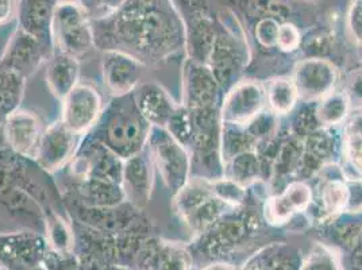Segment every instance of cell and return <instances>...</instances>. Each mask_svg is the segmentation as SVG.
I'll use <instances>...</instances> for the list:
<instances>
[{
  "label": "cell",
  "mask_w": 362,
  "mask_h": 270,
  "mask_svg": "<svg viewBox=\"0 0 362 270\" xmlns=\"http://www.w3.org/2000/svg\"><path fill=\"white\" fill-rule=\"evenodd\" d=\"M117 41L145 54H161L179 45L182 25L170 0H126L100 20Z\"/></svg>",
  "instance_id": "6da1fadb"
},
{
  "label": "cell",
  "mask_w": 362,
  "mask_h": 270,
  "mask_svg": "<svg viewBox=\"0 0 362 270\" xmlns=\"http://www.w3.org/2000/svg\"><path fill=\"white\" fill-rule=\"evenodd\" d=\"M88 16L80 3L66 0L56 4L50 37L60 47L61 53L76 59L93 46L95 37Z\"/></svg>",
  "instance_id": "7a4b0ae2"
},
{
  "label": "cell",
  "mask_w": 362,
  "mask_h": 270,
  "mask_svg": "<svg viewBox=\"0 0 362 270\" xmlns=\"http://www.w3.org/2000/svg\"><path fill=\"white\" fill-rule=\"evenodd\" d=\"M148 120L136 110L115 111L105 129V145L118 157L129 160L142 151L148 134Z\"/></svg>",
  "instance_id": "3957f363"
},
{
  "label": "cell",
  "mask_w": 362,
  "mask_h": 270,
  "mask_svg": "<svg viewBox=\"0 0 362 270\" xmlns=\"http://www.w3.org/2000/svg\"><path fill=\"white\" fill-rule=\"evenodd\" d=\"M46 252V242L38 234L21 233L0 235V262L10 270L41 266Z\"/></svg>",
  "instance_id": "277c9868"
},
{
  "label": "cell",
  "mask_w": 362,
  "mask_h": 270,
  "mask_svg": "<svg viewBox=\"0 0 362 270\" xmlns=\"http://www.w3.org/2000/svg\"><path fill=\"white\" fill-rule=\"evenodd\" d=\"M151 148L168 187L175 192L180 191L188 172V158L180 143L170 135L156 133L151 139Z\"/></svg>",
  "instance_id": "5b68a950"
},
{
  "label": "cell",
  "mask_w": 362,
  "mask_h": 270,
  "mask_svg": "<svg viewBox=\"0 0 362 270\" xmlns=\"http://www.w3.org/2000/svg\"><path fill=\"white\" fill-rule=\"evenodd\" d=\"M100 96L90 86H76L64 98L62 122L74 131L88 130L100 112Z\"/></svg>",
  "instance_id": "8992f818"
},
{
  "label": "cell",
  "mask_w": 362,
  "mask_h": 270,
  "mask_svg": "<svg viewBox=\"0 0 362 270\" xmlns=\"http://www.w3.org/2000/svg\"><path fill=\"white\" fill-rule=\"evenodd\" d=\"M6 139L13 151L23 157L37 158L42 139L40 119L26 111H14L4 123Z\"/></svg>",
  "instance_id": "52a82bcc"
},
{
  "label": "cell",
  "mask_w": 362,
  "mask_h": 270,
  "mask_svg": "<svg viewBox=\"0 0 362 270\" xmlns=\"http://www.w3.org/2000/svg\"><path fill=\"white\" fill-rule=\"evenodd\" d=\"M44 59V45L34 35L18 29L10 40L1 65L22 77L34 74Z\"/></svg>",
  "instance_id": "ba28073f"
},
{
  "label": "cell",
  "mask_w": 362,
  "mask_h": 270,
  "mask_svg": "<svg viewBox=\"0 0 362 270\" xmlns=\"http://www.w3.org/2000/svg\"><path fill=\"white\" fill-rule=\"evenodd\" d=\"M141 72V62L121 50H108L103 56V75L107 87L117 96L134 90Z\"/></svg>",
  "instance_id": "9c48e42d"
},
{
  "label": "cell",
  "mask_w": 362,
  "mask_h": 270,
  "mask_svg": "<svg viewBox=\"0 0 362 270\" xmlns=\"http://www.w3.org/2000/svg\"><path fill=\"white\" fill-rule=\"evenodd\" d=\"M192 258L189 252L177 245L146 240L138 257L136 269L189 270Z\"/></svg>",
  "instance_id": "30bf717a"
},
{
  "label": "cell",
  "mask_w": 362,
  "mask_h": 270,
  "mask_svg": "<svg viewBox=\"0 0 362 270\" xmlns=\"http://www.w3.org/2000/svg\"><path fill=\"white\" fill-rule=\"evenodd\" d=\"M74 134L75 133L64 122L56 123L46 130L45 134L42 135L37 157L42 168L53 172L64 165L75 149Z\"/></svg>",
  "instance_id": "8fae6325"
},
{
  "label": "cell",
  "mask_w": 362,
  "mask_h": 270,
  "mask_svg": "<svg viewBox=\"0 0 362 270\" xmlns=\"http://www.w3.org/2000/svg\"><path fill=\"white\" fill-rule=\"evenodd\" d=\"M54 0H21L19 20L21 29L34 35L42 45L52 40L50 28L54 14Z\"/></svg>",
  "instance_id": "7c38bea8"
},
{
  "label": "cell",
  "mask_w": 362,
  "mask_h": 270,
  "mask_svg": "<svg viewBox=\"0 0 362 270\" xmlns=\"http://www.w3.org/2000/svg\"><path fill=\"white\" fill-rule=\"evenodd\" d=\"M123 192L134 206L146 203L151 192V168L142 151L130 157L123 166Z\"/></svg>",
  "instance_id": "4fadbf2b"
},
{
  "label": "cell",
  "mask_w": 362,
  "mask_h": 270,
  "mask_svg": "<svg viewBox=\"0 0 362 270\" xmlns=\"http://www.w3.org/2000/svg\"><path fill=\"white\" fill-rule=\"evenodd\" d=\"M335 72L330 64L320 60L305 61L296 72V90L305 98H317L332 88Z\"/></svg>",
  "instance_id": "5bb4252c"
},
{
  "label": "cell",
  "mask_w": 362,
  "mask_h": 270,
  "mask_svg": "<svg viewBox=\"0 0 362 270\" xmlns=\"http://www.w3.org/2000/svg\"><path fill=\"white\" fill-rule=\"evenodd\" d=\"M302 255L288 245H272L252 257L243 270H300Z\"/></svg>",
  "instance_id": "9a60e30c"
},
{
  "label": "cell",
  "mask_w": 362,
  "mask_h": 270,
  "mask_svg": "<svg viewBox=\"0 0 362 270\" xmlns=\"http://www.w3.org/2000/svg\"><path fill=\"white\" fill-rule=\"evenodd\" d=\"M136 107L141 115L157 126H165L175 112V105L165 90L157 86H144L136 93Z\"/></svg>",
  "instance_id": "2e32d148"
},
{
  "label": "cell",
  "mask_w": 362,
  "mask_h": 270,
  "mask_svg": "<svg viewBox=\"0 0 362 270\" xmlns=\"http://www.w3.org/2000/svg\"><path fill=\"white\" fill-rule=\"evenodd\" d=\"M310 199L311 192L304 184H292L283 195L268 203L267 218L272 223H284L295 212L303 210L310 203Z\"/></svg>",
  "instance_id": "e0dca14e"
},
{
  "label": "cell",
  "mask_w": 362,
  "mask_h": 270,
  "mask_svg": "<svg viewBox=\"0 0 362 270\" xmlns=\"http://www.w3.org/2000/svg\"><path fill=\"white\" fill-rule=\"evenodd\" d=\"M262 105L261 90L253 84H246L234 90L227 100L223 117L233 123H245L253 118Z\"/></svg>",
  "instance_id": "ac0fdd59"
},
{
  "label": "cell",
  "mask_w": 362,
  "mask_h": 270,
  "mask_svg": "<svg viewBox=\"0 0 362 270\" xmlns=\"http://www.w3.org/2000/svg\"><path fill=\"white\" fill-rule=\"evenodd\" d=\"M80 195L93 209H112L119 206L124 192L121 184L100 179H86L80 185Z\"/></svg>",
  "instance_id": "d6986e66"
},
{
  "label": "cell",
  "mask_w": 362,
  "mask_h": 270,
  "mask_svg": "<svg viewBox=\"0 0 362 270\" xmlns=\"http://www.w3.org/2000/svg\"><path fill=\"white\" fill-rule=\"evenodd\" d=\"M78 77V64L75 57L60 53L47 69V84L57 98H65L74 90Z\"/></svg>",
  "instance_id": "ffe728a7"
},
{
  "label": "cell",
  "mask_w": 362,
  "mask_h": 270,
  "mask_svg": "<svg viewBox=\"0 0 362 270\" xmlns=\"http://www.w3.org/2000/svg\"><path fill=\"white\" fill-rule=\"evenodd\" d=\"M25 87V77L0 64V115H10L19 105Z\"/></svg>",
  "instance_id": "44dd1931"
},
{
  "label": "cell",
  "mask_w": 362,
  "mask_h": 270,
  "mask_svg": "<svg viewBox=\"0 0 362 270\" xmlns=\"http://www.w3.org/2000/svg\"><path fill=\"white\" fill-rule=\"evenodd\" d=\"M188 98L192 105H204L212 98V78L199 66H192L188 76Z\"/></svg>",
  "instance_id": "7402d4cb"
},
{
  "label": "cell",
  "mask_w": 362,
  "mask_h": 270,
  "mask_svg": "<svg viewBox=\"0 0 362 270\" xmlns=\"http://www.w3.org/2000/svg\"><path fill=\"white\" fill-rule=\"evenodd\" d=\"M298 90L288 80H276L269 88L268 99L276 112L286 114L296 102Z\"/></svg>",
  "instance_id": "603a6c76"
},
{
  "label": "cell",
  "mask_w": 362,
  "mask_h": 270,
  "mask_svg": "<svg viewBox=\"0 0 362 270\" xmlns=\"http://www.w3.org/2000/svg\"><path fill=\"white\" fill-rule=\"evenodd\" d=\"M47 234H49V242H50L49 245L52 250L61 252V253H72L75 246L74 235L71 234V230L68 228V225H65L60 218H56L52 222H49Z\"/></svg>",
  "instance_id": "cb8c5ba5"
},
{
  "label": "cell",
  "mask_w": 362,
  "mask_h": 270,
  "mask_svg": "<svg viewBox=\"0 0 362 270\" xmlns=\"http://www.w3.org/2000/svg\"><path fill=\"white\" fill-rule=\"evenodd\" d=\"M300 270H344L337 255L327 247L317 246L307 258H304Z\"/></svg>",
  "instance_id": "d4e9b609"
},
{
  "label": "cell",
  "mask_w": 362,
  "mask_h": 270,
  "mask_svg": "<svg viewBox=\"0 0 362 270\" xmlns=\"http://www.w3.org/2000/svg\"><path fill=\"white\" fill-rule=\"evenodd\" d=\"M347 102L342 95H332L327 98L319 108V118L322 122L332 124L337 123L346 115Z\"/></svg>",
  "instance_id": "484cf974"
},
{
  "label": "cell",
  "mask_w": 362,
  "mask_h": 270,
  "mask_svg": "<svg viewBox=\"0 0 362 270\" xmlns=\"http://www.w3.org/2000/svg\"><path fill=\"white\" fill-rule=\"evenodd\" d=\"M323 203L329 212H338L347 204L349 191L341 182H330L323 191Z\"/></svg>",
  "instance_id": "4316f807"
},
{
  "label": "cell",
  "mask_w": 362,
  "mask_h": 270,
  "mask_svg": "<svg viewBox=\"0 0 362 270\" xmlns=\"http://www.w3.org/2000/svg\"><path fill=\"white\" fill-rule=\"evenodd\" d=\"M42 266L45 270H80L78 258L74 253H61L47 249Z\"/></svg>",
  "instance_id": "83f0119b"
},
{
  "label": "cell",
  "mask_w": 362,
  "mask_h": 270,
  "mask_svg": "<svg viewBox=\"0 0 362 270\" xmlns=\"http://www.w3.org/2000/svg\"><path fill=\"white\" fill-rule=\"evenodd\" d=\"M168 127L172 136L182 143H185L189 139L192 133V122L184 110H175L173 115L168 122Z\"/></svg>",
  "instance_id": "f1b7e54d"
},
{
  "label": "cell",
  "mask_w": 362,
  "mask_h": 270,
  "mask_svg": "<svg viewBox=\"0 0 362 270\" xmlns=\"http://www.w3.org/2000/svg\"><path fill=\"white\" fill-rule=\"evenodd\" d=\"M279 22L274 18H264L258 22L256 29L257 40L264 46L277 45L279 34Z\"/></svg>",
  "instance_id": "f546056e"
},
{
  "label": "cell",
  "mask_w": 362,
  "mask_h": 270,
  "mask_svg": "<svg viewBox=\"0 0 362 270\" xmlns=\"http://www.w3.org/2000/svg\"><path fill=\"white\" fill-rule=\"evenodd\" d=\"M300 44V33L292 23H283L279 28L277 46L283 50H295Z\"/></svg>",
  "instance_id": "4dcf8cb0"
},
{
  "label": "cell",
  "mask_w": 362,
  "mask_h": 270,
  "mask_svg": "<svg viewBox=\"0 0 362 270\" xmlns=\"http://www.w3.org/2000/svg\"><path fill=\"white\" fill-rule=\"evenodd\" d=\"M80 270H134L123 268L121 265H115L103 259L90 257V255H78Z\"/></svg>",
  "instance_id": "1f68e13d"
},
{
  "label": "cell",
  "mask_w": 362,
  "mask_h": 270,
  "mask_svg": "<svg viewBox=\"0 0 362 270\" xmlns=\"http://www.w3.org/2000/svg\"><path fill=\"white\" fill-rule=\"evenodd\" d=\"M347 149L353 164L362 170V134L350 135Z\"/></svg>",
  "instance_id": "d6a6232c"
},
{
  "label": "cell",
  "mask_w": 362,
  "mask_h": 270,
  "mask_svg": "<svg viewBox=\"0 0 362 270\" xmlns=\"http://www.w3.org/2000/svg\"><path fill=\"white\" fill-rule=\"evenodd\" d=\"M350 25L357 37H362V0H354L350 11Z\"/></svg>",
  "instance_id": "836d02e7"
},
{
  "label": "cell",
  "mask_w": 362,
  "mask_h": 270,
  "mask_svg": "<svg viewBox=\"0 0 362 270\" xmlns=\"http://www.w3.org/2000/svg\"><path fill=\"white\" fill-rule=\"evenodd\" d=\"M215 192L218 196H221L223 200L225 199H231V200H240L242 197L241 189L235 185V184H230V182H219L216 184V189Z\"/></svg>",
  "instance_id": "e575fe53"
},
{
  "label": "cell",
  "mask_w": 362,
  "mask_h": 270,
  "mask_svg": "<svg viewBox=\"0 0 362 270\" xmlns=\"http://www.w3.org/2000/svg\"><path fill=\"white\" fill-rule=\"evenodd\" d=\"M80 4L83 6V8L87 11L88 16L93 18H106L107 13L105 8V3L103 0H80Z\"/></svg>",
  "instance_id": "d590c367"
},
{
  "label": "cell",
  "mask_w": 362,
  "mask_h": 270,
  "mask_svg": "<svg viewBox=\"0 0 362 270\" xmlns=\"http://www.w3.org/2000/svg\"><path fill=\"white\" fill-rule=\"evenodd\" d=\"M16 0H0V25L7 22L14 10Z\"/></svg>",
  "instance_id": "8d00e7d4"
},
{
  "label": "cell",
  "mask_w": 362,
  "mask_h": 270,
  "mask_svg": "<svg viewBox=\"0 0 362 270\" xmlns=\"http://www.w3.org/2000/svg\"><path fill=\"white\" fill-rule=\"evenodd\" d=\"M103 3H105V8L108 16L115 13L118 8H121L122 6L126 3V0H103Z\"/></svg>",
  "instance_id": "74e56055"
},
{
  "label": "cell",
  "mask_w": 362,
  "mask_h": 270,
  "mask_svg": "<svg viewBox=\"0 0 362 270\" xmlns=\"http://www.w3.org/2000/svg\"><path fill=\"white\" fill-rule=\"evenodd\" d=\"M353 259H351V266L353 270H362V249H353Z\"/></svg>",
  "instance_id": "f35d334b"
},
{
  "label": "cell",
  "mask_w": 362,
  "mask_h": 270,
  "mask_svg": "<svg viewBox=\"0 0 362 270\" xmlns=\"http://www.w3.org/2000/svg\"><path fill=\"white\" fill-rule=\"evenodd\" d=\"M4 141H7L6 139V130H4V124L0 122V149L4 145Z\"/></svg>",
  "instance_id": "ab89813d"
},
{
  "label": "cell",
  "mask_w": 362,
  "mask_h": 270,
  "mask_svg": "<svg viewBox=\"0 0 362 270\" xmlns=\"http://www.w3.org/2000/svg\"><path fill=\"white\" fill-rule=\"evenodd\" d=\"M0 270H10V269H8V268H7V266H6V265H3V264H1V262H0Z\"/></svg>",
  "instance_id": "60d3db41"
},
{
  "label": "cell",
  "mask_w": 362,
  "mask_h": 270,
  "mask_svg": "<svg viewBox=\"0 0 362 270\" xmlns=\"http://www.w3.org/2000/svg\"><path fill=\"white\" fill-rule=\"evenodd\" d=\"M307 1H315V0H307Z\"/></svg>",
  "instance_id": "b9f144b4"
},
{
  "label": "cell",
  "mask_w": 362,
  "mask_h": 270,
  "mask_svg": "<svg viewBox=\"0 0 362 270\" xmlns=\"http://www.w3.org/2000/svg\"><path fill=\"white\" fill-rule=\"evenodd\" d=\"M134 270H145V269H134Z\"/></svg>",
  "instance_id": "7bdbcfd3"
}]
</instances>
